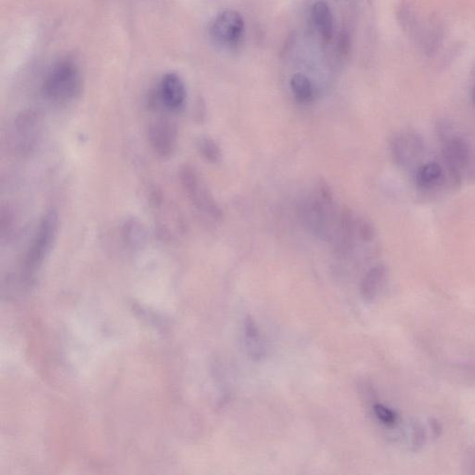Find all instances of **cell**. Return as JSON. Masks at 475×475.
Here are the masks:
<instances>
[{
	"mask_svg": "<svg viewBox=\"0 0 475 475\" xmlns=\"http://www.w3.org/2000/svg\"><path fill=\"white\" fill-rule=\"evenodd\" d=\"M244 31L242 16L234 10H226L214 19L210 36L214 43L224 48H233L239 43Z\"/></svg>",
	"mask_w": 475,
	"mask_h": 475,
	"instance_id": "obj_4",
	"label": "cell"
},
{
	"mask_svg": "<svg viewBox=\"0 0 475 475\" xmlns=\"http://www.w3.org/2000/svg\"><path fill=\"white\" fill-rule=\"evenodd\" d=\"M373 412H374L376 418L386 426L393 427L397 423V414H395V411L388 407L383 405V404H375L373 406Z\"/></svg>",
	"mask_w": 475,
	"mask_h": 475,
	"instance_id": "obj_16",
	"label": "cell"
},
{
	"mask_svg": "<svg viewBox=\"0 0 475 475\" xmlns=\"http://www.w3.org/2000/svg\"><path fill=\"white\" fill-rule=\"evenodd\" d=\"M82 73L72 59H61L47 73L43 82L45 97L54 103H69L80 95Z\"/></svg>",
	"mask_w": 475,
	"mask_h": 475,
	"instance_id": "obj_1",
	"label": "cell"
},
{
	"mask_svg": "<svg viewBox=\"0 0 475 475\" xmlns=\"http://www.w3.org/2000/svg\"><path fill=\"white\" fill-rule=\"evenodd\" d=\"M123 237L126 244L132 247L143 245L146 242L145 228L138 220L130 219L124 223Z\"/></svg>",
	"mask_w": 475,
	"mask_h": 475,
	"instance_id": "obj_14",
	"label": "cell"
},
{
	"mask_svg": "<svg viewBox=\"0 0 475 475\" xmlns=\"http://www.w3.org/2000/svg\"><path fill=\"white\" fill-rule=\"evenodd\" d=\"M148 140L155 154L163 158L170 157L177 147L176 126L168 119H158L149 124Z\"/></svg>",
	"mask_w": 475,
	"mask_h": 475,
	"instance_id": "obj_5",
	"label": "cell"
},
{
	"mask_svg": "<svg viewBox=\"0 0 475 475\" xmlns=\"http://www.w3.org/2000/svg\"><path fill=\"white\" fill-rule=\"evenodd\" d=\"M157 98L161 105L169 112L182 109L187 98V90L180 76L173 73L163 75L158 85Z\"/></svg>",
	"mask_w": 475,
	"mask_h": 475,
	"instance_id": "obj_6",
	"label": "cell"
},
{
	"mask_svg": "<svg viewBox=\"0 0 475 475\" xmlns=\"http://www.w3.org/2000/svg\"><path fill=\"white\" fill-rule=\"evenodd\" d=\"M444 154L446 163L455 176L460 177L470 162L471 152L467 142L460 137L446 140L444 145Z\"/></svg>",
	"mask_w": 475,
	"mask_h": 475,
	"instance_id": "obj_8",
	"label": "cell"
},
{
	"mask_svg": "<svg viewBox=\"0 0 475 475\" xmlns=\"http://www.w3.org/2000/svg\"><path fill=\"white\" fill-rule=\"evenodd\" d=\"M312 20L321 38L325 42H329L333 35V20L329 6L322 1L315 3L312 8Z\"/></svg>",
	"mask_w": 475,
	"mask_h": 475,
	"instance_id": "obj_10",
	"label": "cell"
},
{
	"mask_svg": "<svg viewBox=\"0 0 475 475\" xmlns=\"http://www.w3.org/2000/svg\"><path fill=\"white\" fill-rule=\"evenodd\" d=\"M443 168L435 162L424 163L416 172V182L423 189H431L440 182Z\"/></svg>",
	"mask_w": 475,
	"mask_h": 475,
	"instance_id": "obj_12",
	"label": "cell"
},
{
	"mask_svg": "<svg viewBox=\"0 0 475 475\" xmlns=\"http://www.w3.org/2000/svg\"><path fill=\"white\" fill-rule=\"evenodd\" d=\"M198 148L202 156L209 163H216L221 157V152H220L219 145L211 138H202L198 143Z\"/></svg>",
	"mask_w": 475,
	"mask_h": 475,
	"instance_id": "obj_15",
	"label": "cell"
},
{
	"mask_svg": "<svg viewBox=\"0 0 475 475\" xmlns=\"http://www.w3.org/2000/svg\"><path fill=\"white\" fill-rule=\"evenodd\" d=\"M356 230L359 234V237L364 242H370L374 238L375 233L374 228H373L372 225L370 224L369 221L366 220H362L356 224Z\"/></svg>",
	"mask_w": 475,
	"mask_h": 475,
	"instance_id": "obj_17",
	"label": "cell"
},
{
	"mask_svg": "<svg viewBox=\"0 0 475 475\" xmlns=\"http://www.w3.org/2000/svg\"><path fill=\"white\" fill-rule=\"evenodd\" d=\"M474 101H475V92H474Z\"/></svg>",
	"mask_w": 475,
	"mask_h": 475,
	"instance_id": "obj_19",
	"label": "cell"
},
{
	"mask_svg": "<svg viewBox=\"0 0 475 475\" xmlns=\"http://www.w3.org/2000/svg\"><path fill=\"white\" fill-rule=\"evenodd\" d=\"M57 231V214L54 211H50L45 214L43 219L41 220L38 233L28 250L24 262V273L27 279H31L41 268L54 242Z\"/></svg>",
	"mask_w": 475,
	"mask_h": 475,
	"instance_id": "obj_2",
	"label": "cell"
},
{
	"mask_svg": "<svg viewBox=\"0 0 475 475\" xmlns=\"http://www.w3.org/2000/svg\"><path fill=\"white\" fill-rule=\"evenodd\" d=\"M350 49V41L349 36L346 35V33L341 36L340 39V50L343 53L349 52Z\"/></svg>",
	"mask_w": 475,
	"mask_h": 475,
	"instance_id": "obj_18",
	"label": "cell"
},
{
	"mask_svg": "<svg viewBox=\"0 0 475 475\" xmlns=\"http://www.w3.org/2000/svg\"><path fill=\"white\" fill-rule=\"evenodd\" d=\"M393 157L400 166H409L423 154V140L417 135L403 133L395 136L391 143Z\"/></svg>",
	"mask_w": 475,
	"mask_h": 475,
	"instance_id": "obj_7",
	"label": "cell"
},
{
	"mask_svg": "<svg viewBox=\"0 0 475 475\" xmlns=\"http://www.w3.org/2000/svg\"><path fill=\"white\" fill-rule=\"evenodd\" d=\"M386 268L377 265L370 268L364 276L360 284L362 297L367 301H372L377 296L386 279Z\"/></svg>",
	"mask_w": 475,
	"mask_h": 475,
	"instance_id": "obj_9",
	"label": "cell"
},
{
	"mask_svg": "<svg viewBox=\"0 0 475 475\" xmlns=\"http://www.w3.org/2000/svg\"><path fill=\"white\" fill-rule=\"evenodd\" d=\"M291 89L299 103H308L314 98L313 85L309 79L302 73H296L291 79Z\"/></svg>",
	"mask_w": 475,
	"mask_h": 475,
	"instance_id": "obj_13",
	"label": "cell"
},
{
	"mask_svg": "<svg viewBox=\"0 0 475 475\" xmlns=\"http://www.w3.org/2000/svg\"><path fill=\"white\" fill-rule=\"evenodd\" d=\"M180 180L189 199L200 213L214 219H222L221 209L196 169L189 166H184L180 172Z\"/></svg>",
	"mask_w": 475,
	"mask_h": 475,
	"instance_id": "obj_3",
	"label": "cell"
},
{
	"mask_svg": "<svg viewBox=\"0 0 475 475\" xmlns=\"http://www.w3.org/2000/svg\"><path fill=\"white\" fill-rule=\"evenodd\" d=\"M245 346L251 358L258 359L264 355L265 346L261 333L254 319L248 316L244 323Z\"/></svg>",
	"mask_w": 475,
	"mask_h": 475,
	"instance_id": "obj_11",
	"label": "cell"
}]
</instances>
